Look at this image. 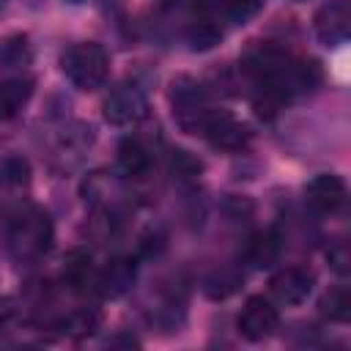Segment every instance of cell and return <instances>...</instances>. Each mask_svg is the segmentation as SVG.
I'll list each match as a JSON object with an SVG mask.
<instances>
[{
    "mask_svg": "<svg viewBox=\"0 0 351 351\" xmlns=\"http://www.w3.org/2000/svg\"><path fill=\"white\" fill-rule=\"evenodd\" d=\"M269 288L280 304H302L313 291V274L302 266H285L271 277Z\"/></svg>",
    "mask_w": 351,
    "mask_h": 351,
    "instance_id": "cell-8",
    "label": "cell"
},
{
    "mask_svg": "<svg viewBox=\"0 0 351 351\" xmlns=\"http://www.w3.org/2000/svg\"><path fill=\"white\" fill-rule=\"evenodd\" d=\"M263 5V0H225L222 8H225V16L233 19V22H247L250 16L258 14V8Z\"/></svg>",
    "mask_w": 351,
    "mask_h": 351,
    "instance_id": "cell-19",
    "label": "cell"
},
{
    "mask_svg": "<svg viewBox=\"0 0 351 351\" xmlns=\"http://www.w3.org/2000/svg\"><path fill=\"white\" fill-rule=\"evenodd\" d=\"M0 181L8 184V186H25L30 181V165L19 156L5 159L3 167H0Z\"/></svg>",
    "mask_w": 351,
    "mask_h": 351,
    "instance_id": "cell-18",
    "label": "cell"
},
{
    "mask_svg": "<svg viewBox=\"0 0 351 351\" xmlns=\"http://www.w3.org/2000/svg\"><path fill=\"white\" fill-rule=\"evenodd\" d=\"M280 326V313L266 296H250L239 313V332L250 343H261L271 337Z\"/></svg>",
    "mask_w": 351,
    "mask_h": 351,
    "instance_id": "cell-3",
    "label": "cell"
},
{
    "mask_svg": "<svg viewBox=\"0 0 351 351\" xmlns=\"http://www.w3.org/2000/svg\"><path fill=\"white\" fill-rule=\"evenodd\" d=\"M145 107H148V101H145L143 88L126 82V85H118L104 99V121L112 126H129L145 115Z\"/></svg>",
    "mask_w": 351,
    "mask_h": 351,
    "instance_id": "cell-4",
    "label": "cell"
},
{
    "mask_svg": "<svg viewBox=\"0 0 351 351\" xmlns=\"http://www.w3.org/2000/svg\"><path fill=\"white\" fill-rule=\"evenodd\" d=\"M96 266H93V258L90 252L85 250H71L66 252L63 258V282L77 291V293H85L90 288H96Z\"/></svg>",
    "mask_w": 351,
    "mask_h": 351,
    "instance_id": "cell-10",
    "label": "cell"
},
{
    "mask_svg": "<svg viewBox=\"0 0 351 351\" xmlns=\"http://www.w3.org/2000/svg\"><path fill=\"white\" fill-rule=\"evenodd\" d=\"M329 263H332V269L337 274H348V269H351V252H348L346 241H340V244H335L329 250Z\"/></svg>",
    "mask_w": 351,
    "mask_h": 351,
    "instance_id": "cell-22",
    "label": "cell"
},
{
    "mask_svg": "<svg viewBox=\"0 0 351 351\" xmlns=\"http://www.w3.org/2000/svg\"><path fill=\"white\" fill-rule=\"evenodd\" d=\"M239 285H241L239 271H233V269H222L219 274H214V277L206 280V293H208L211 299H225V296H230Z\"/></svg>",
    "mask_w": 351,
    "mask_h": 351,
    "instance_id": "cell-17",
    "label": "cell"
},
{
    "mask_svg": "<svg viewBox=\"0 0 351 351\" xmlns=\"http://www.w3.org/2000/svg\"><path fill=\"white\" fill-rule=\"evenodd\" d=\"M304 200L318 214H335L346 203V184L335 173H321L304 186Z\"/></svg>",
    "mask_w": 351,
    "mask_h": 351,
    "instance_id": "cell-6",
    "label": "cell"
},
{
    "mask_svg": "<svg viewBox=\"0 0 351 351\" xmlns=\"http://www.w3.org/2000/svg\"><path fill=\"white\" fill-rule=\"evenodd\" d=\"M186 38H189L192 49H211L214 44L222 41V25L214 22V19H208V16H200L186 30Z\"/></svg>",
    "mask_w": 351,
    "mask_h": 351,
    "instance_id": "cell-15",
    "label": "cell"
},
{
    "mask_svg": "<svg viewBox=\"0 0 351 351\" xmlns=\"http://www.w3.org/2000/svg\"><path fill=\"white\" fill-rule=\"evenodd\" d=\"M321 313H324L329 321L346 324V321L351 318V291H348V285L332 288V291L321 299Z\"/></svg>",
    "mask_w": 351,
    "mask_h": 351,
    "instance_id": "cell-14",
    "label": "cell"
},
{
    "mask_svg": "<svg viewBox=\"0 0 351 351\" xmlns=\"http://www.w3.org/2000/svg\"><path fill=\"white\" fill-rule=\"evenodd\" d=\"M315 36L326 47H337L351 33V3L348 0H329L315 11L313 19Z\"/></svg>",
    "mask_w": 351,
    "mask_h": 351,
    "instance_id": "cell-5",
    "label": "cell"
},
{
    "mask_svg": "<svg viewBox=\"0 0 351 351\" xmlns=\"http://www.w3.org/2000/svg\"><path fill=\"white\" fill-rule=\"evenodd\" d=\"M134 282V263L129 258H112L107 261L104 269L96 271V288L104 299H118L123 296Z\"/></svg>",
    "mask_w": 351,
    "mask_h": 351,
    "instance_id": "cell-9",
    "label": "cell"
},
{
    "mask_svg": "<svg viewBox=\"0 0 351 351\" xmlns=\"http://www.w3.org/2000/svg\"><path fill=\"white\" fill-rule=\"evenodd\" d=\"M247 261L255 266V269H266L277 261L280 255V236L274 230H261L255 233L250 241H247Z\"/></svg>",
    "mask_w": 351,
    "mask_h": 351,
    "instance_id": "cell-12",
    "label": "cell"
},
{
    "mask_svg": "<svg viewBox=\"0 0 351 351\" xmlns=\"http://www.w3.org/2000/svg\"><path fill=\"white\" fill-rule=\"evenodd\" d=\"M118 167L129 178H143L151 170V151L137 137H126L118 145Z\"/></svg>",
    "mask_w": 351,
    "mask_h": 351,
    "instance_id": "cell-11",
    "label": "cell"
},
{
    "mask_svg": "<svg viewBox=\"0 0 351 351\" xmlns=\"http://www.w3.org/2000/svg\"><path fill=\"white\" fill-rule=\"evenodd\" d=\"M200 134L214 148H219V151H239L250 140V132H247L244 123H239L228 112H217V110L208 115V121H206V126H203Z\"/></svg>",
    "mask_w": 351,
    "mask_h": 351,
    "instance_id": "cell-7",
    "label": "cell"
},
{
    "mask_svg": "<svg viewBox=\"0 0 351 351\" xmlns=\"http://www.w3.org/2000/svg\"><path fill=\"white\" fill-rule=\"evenodd\" d=\"M60 63H63V74L80 90H96V88H101L104 80H107V74H110V58H107L104 47L96 44V41L71 44L63 52Z\"/></svg>",
    "mask_w": 351,
    "mask_h": 351,
    "instance_id": "cell-2",
    "label": "cell"
},
{
    "mask_svg": "<svg viewBox=\"0 0 351 351\" xmlns=\"http://www.w3.org/2000/svg\"><path fill=\"white\" fill-rule=\"evenodd\" d=\"M8 252L16 261H36L52 244V219L41 206H22L5 230Z\"/></svg>",
    "mask_w": 351,
    "mask_h": 351,
    "instance_id": "cell-1",
    "label": "cell"
},
{
    "mask_svg": "<svg viewBox=\"0 0 351 351\" xmlns=\"http://www.w3.org/2000/svg\"><path fill=\"white\" fill-rule=\"evenodd\" d=\"M170 167H173V173L181 176V178H189V176H197V173H200V162L192 159L186 151H173Z\"/></svg>",
    "mask_w": 351,
    "mask_h": 351,
    "instance_id": "cell-21",
    "label": "cell"
},
{
    "mask_svg": "<svg viewBox=\"0 0 351 351\" xmlns=\"http://www.w3.org/2000/svg\"><path fill=\"white\" fill-rule=\"evenodd\" d=\"M99 324H101V313L93 310V307H82V310L71 313V315L63 321V329H66L69 335H74V337H82V335L96 332Z\"/></svg>",
    "mask_w": 351,
    "mask_h": 351,
    "instance_id": "cell-16",
    "label": "cell"
},
{
    "mask_svg": "<svg viewBox=\"0 0 351 351\" xmlns=\"http://www.w3.org/2000/svg\"><path fill=\"white\" fill-rule=\"evenodd\" d=\"M25 58H27V47H25V38H22V36L8 38V41L0 47V60H3L5 66H19Z\"/></svg>",
    "mask_w": 351,
    "mask_h": 351,
    "instance_id": "cell-20",
    "label": "cell"
},
{
    "mask_svg": "<svg viewBox=\"0 0 351 351\" xmlns=\"http://www.w3.org/2000/svg\"><path fill=\"white\" fill-rule=\"evenodd\" d=\"M30 93H33L30 80H22V77L3 80L0 82V115L8 118L14 112H19L25 107V101L30 99Z\"/></svg>",
    "mask_w": 351,
    "mask_h": 351,
    "instance_id": "cell-13",
    "label": "cell"
},
{
    "mask_svg": "<svg viewBox=\"0 0 351 351\" xmlns=\"http://www.w3.org/2000/svg\"><path fill=\"white\" fill-rule=\"evenodd\" d=\"M74 3H77V0H74Z\"/></svg>",
    "mask_w": 351,
    "mask_h": 351,
    "instance_id": "cell-23",
    "label": "cell"
}]
</instances>
